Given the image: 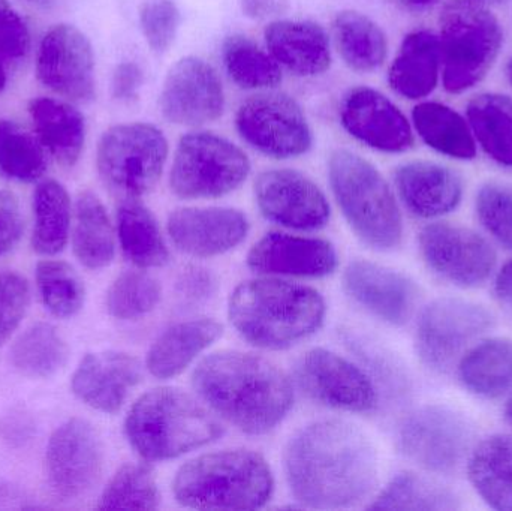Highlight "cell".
Segmentation results:
<instances>
[{"mask_svg": "<svg viewBox=\"0 0 512 511\" xmlns=\"http://www.w3.org/2000/svg\"><path fill=\"white\" fill-rule=\"evenodd\" d=\"M412 123L421 140L448 158L471 161L477 156V140L468 120L442 102L415 105Z\"/></svg>", "mask_w": 512, "mask_h": 511, "instance_id": "obj_31", "label": "cell"}, {"mask_svg": "<svg viewBox=\"0 0 512 511\" xmlns=\"http://www.w3.org/2000/svg\"><path fill=\"white\" fill-rule=\"evenodd\" d=\"M24 2L29 3V5L33 6H48L54 2V0H24Z\"/></svg>", "mask_w": 512, "mask_h": 511, "instance_id": "obj_56", "label": "cell"}, {"mask_svg": "<svg viewBox=\"0 0 512 511\" xmlns=\"http://www.w3.org/2000/svg\"><path fill=\"white\" fill-rule=\"evenodd\" d=\"M71 198L56 180H44L33 194L32 248L36 254L53 257L63 251L72 221Z\"/></svg>", "mask_w": 512, "mask_h": 511, "instance_id": "obj_36", "label": "cell"}, {"mask_svg": "<svg viewBox=\"0 0 512 511\" xmlns=\"http://www.w3.org/2000/svg\"><path fill=\"white\" fill-rule=\"evenodd\" d=\"M265 44L279 65L300 77H316L330 69V39L313 21L276 20L265 29Z\"/></svg>", "mask_w": 512, "mask_h": 511, "instance_id": "obj_25", "label": "cell"}, {"mask_svg": "<svg viewBox=\"0 0 512 511\" xmlns=\"http://www.w3.org/2000/svg\"><path fill=\"white\" fill-rule=\"evenodd\" d=\"M391 5L397 6L406 12H423L435 6L441 0H388Z\"/></svg>", "mask_w": 512, "mask_h": 511, "instance_id": "obj_55", "label": "cell"}, {"mask_svg": "<svg viewBox=\"0 0 512 511\" xmlns=\"http://www.w3.org/2000/svg\"><path fill=\"white\" fill-rule=\"evenodd\" d=\"M29 498L17 486L0 483V509H35Z\"/></svg>", "mask_w": 512, "mask_h": 511, "instance_id": "obj_53", "label": "cell"}, {"mask_svg": "<svg viewBox=\"0 0 512 511\" xmlns=\"http://www.w3.org/2000/svg\"><path fill=\"white\" fill-rule=\"evenodd\" d=\"M493 324L492 312L480 303L462 297L433 300L418 318V357L432 371L448 372Z\"/></svg>", "mask_w": 512, "mask_h": 511, "instance_id": "obj_10", "label": "cell"}, {"mask_svg": "<svg viewBox=\"0 0 512 511\" xmlns=\"http://www.w3.org/2000/svg\"><path fill=\"white\" fill-rule=\"evenodd\" d=\"M36 77L47 89L68 101H93L95 54L89 38L71 24L51 27L39 44Z\"/></svg>", "mask_w": 512, "mask_h": 511, "instance_id": "obj_15", "label": "cell"}, {"mask_svg": "<svg viewBox=\"0 0 512 511\" xmlns=\"http://www.w3.org/2000/svg\"><path fill=\"white\" fill-rule=\"evenodd\" d=\"M224 327L212 318L183 321L165 330L147 353V369L159 380L182 374L222 336Z\"/></svg>", "mask_w": 512, "mask_h": 511, "instance_id": "obj_27", "label": "cell"}, {"mask_svg": "<svg viewBox=\"0 0 512 511\" xmlns=\"http://www.w3.org/2000/svg\"><path fill=\"white\" fill-rule=\"evenodd\" d=\"M24 219L15 195L0 191V255L11 251L23 236Z\"/></svg>", "mask_w": 512, "mask_h": 511, "instance_id": "obj_49", "label": "cell"}, {"mask_svg": "<svg viewBox=\"0 0 512 511\" xmlns=\"http://www.w3.org/2000/svg\"><path fill=\"white\" fill-rule=\"evenodd\" d=\"M69 359V347L56 327L36 323L18 336L11 348L15 371L32 380H47L59 374Z\"/></svg>", "mask_w": 512, "mask_h": 511, "instance_id": "obj_37", "label": "cell"}, {"mask_svg": "<svg viewBox=\"0 0 512 511\" xmlns=\"http://www.w3.org/2000/svg\"><path fill=\"white\" fill-rule=\"evenodd\" d=\"M240 8L252 20L282 17L289 11V0H239Z\"/></svg>", "mask_w": 512, "mask_h": 511, "instance_id": "obj_52", "label": "cell"}, {"mask_svg": "<svg viewBox=\"0 0 512 511\" xmlns=\"http://www.w3.org/2000/svg\"><path fill=\"white\" fill-rule=\"evenodd\" d=\"M144 74L140 65L123 62L114 69L111 80V93L117 101L132 102L138 98V90L143 86Z\"/></svg>", "mask_w": 512, "mask_h": 511, "instance_id": "obj_50", "label": "cell"}, {"mask_svg": "<svg viewBox=\"0 0 512 511\" xmlns=\"http://www.w3.org/2000/svg\"><path fill=\"white\" fill-rule=\"evenodd\" d=\"M104 471L101 435L84 419H69L51 434L45 453V476L56 497L65 501L86 497Z\"/></svg>", "mask_w": 512, "mask_h": 511, "instance_id": "obj_13", "label": "cell"}, {"mask_svg": "<svg viewBox=\"0 0 512 511\" xmlns=\"http://www.w3.org/2000/svg\"><path fill=\"white\" fill-rule=\"evenodd\" d=\"M30 35L23 18L12 9L8 0H0V54L20 59L29 50Z\"/></svg>", "mask_w": 512, "mask_h": 511, "instance_id": "obj_47", "label": "cell"}, {"mask_svg": "<svg viewBox=\"0 0 512 511\" xmlns=\"http://www.w3.org/2000/svg\"><path fill=\"white\" fill-rule=\"evenodd\" d=\"M6 86V74L5 69H3L2 63H0V92L5 89Z\"/></svg>", "mask_w": 512, "mask_h": 511, "instance_id": "obj_57", "label": "cell"}, {"mask_svg": "<svg viewBox=\"0 0 512 511\" xmlns=\"http://www.w3.org/2000/svg\"><path fill=\"white\" fill-rule=\"evenodd\" d=\"M161 494L149 465L126 464L114 474L99 498L101 510H158Z\"/></svg>", "mask_w": 512, "mask_h": 511, "instance_id": "obj_41", "label": "cell"}, {"mask_svg": "<svg viewBox=\"0 0 512 511\" xmlns=\"http://www.w3.org/2000/svg\"><path fill=\"white\" fill-rule=\"evenodd\" d=\"M179 6L174 0H143L140 24L147 44L156 53H165L173 45L180 27Z\"/></svg>", "mask_w": 512, "mask_h": 511, "instance_id": "obj_45", "label": "cell"}, {"mask_svg": "<svg viewBox=\"0 0 512 511\" xmlns=\"http://www.w3.org/2000/svg\"><path fill=\"white\" fill-rule=\"evenodd\" d=\"M283 467L292 497L309 509H351L378 485L375 446L346 420L304 426L286 444Z\"/></svg>", "mask_w": 512, "mask_h": 511, "instance_id": "obj_1", "label": "cell"}, {"mask_svg": "<svg viewBox=\"0 0 512 511\" xmlns=\"http://www.w3.org/2000/svg\"><path fill=\"white\" fill-rule=\"evenodd\" d=\"M47 170L38 137L12 120L0 119V173L17 182H36Z\"/></svg>", "mask_w": 512, "mask_h": 511, "instance_id": "obj_40", "label": "cell"}, {"mask_svg": "<svg viewBox=\"0 0 512 511\" xmlns=\"http://www.w3.org/2000/svg\"><path fill=\"white\" fill-rule=\"evenodd\" d=\"M343 287L358 305L391 326L409 323L420 302V288L409 276L367 260L348 264Z\"/></svg>", "mask_w": 512, "mask_h": 511, "instance_id": "obj_20", "label": "cell"}, {"mask_svg": "<svg viewBox=\"0 0 512 511\" xmlns=\"http://www.w3.org/2000/svg\"><path fill=\"white\" fill-rule=\"evenodd\" d=\"M192 387L213 413L249 435L273 431L294 404L288 375L245 351L222 350L201 360Z\"/></svg>", "mask_w": 512, "mask_h": 511, "instance_id": "obj_2", "label": "cell"}, {"mask_svg": "<svg viewBox=\"0 0 512 511\" xmlns=\"http://www.w3.org/2000/svg\"><path fill=\"white\" fill-rule=\"evenodd\" d=\"M369 509L454 511L462 509V504L454 492L435 480L414 473H402L388 483Z\"/></svg>", "mask_w": 512, "mask_h": 511, "instance_id": "obj_38", "label": "cell"}, {"mask_svg": "<svg viewBox=\"0 0 512 511\" xmlns=\"http://www.w3.org/2000/svg\"><path fill=\"white\" fill-rule=\"evenodd\" d=\"M162 116L174 125L203 126L224 114L225 92L218 71L200 57L174 63L162 87Z\"/></svg>", "mask_w": 512, "mask_h": 511, "instance_id": "obj_17", "label": "cell"}, {"mask_svg": "<svg viewBox=\"0 0 512 511\" xmlns=\"http://www.w3.org/2000/svg\"><path fill=\"white\" fill-rule=\"evenodd\" d=\"M441 71L439 36L430 30H415L403 39L388 71V83L397 95L418 101L436 89Z\"/></svg>", "mask_w": 512, "mask_h": 511, "instance_id": "obj_26", "label": "cell"}, {"mask_svg": "<svg viewBox=\"0 0 512 511\" xmlns=\"http://www.w3.org/2000/svg\"><path fill=\"white\" fill-rule=\"evenodd\" d=\"M71 237L75 257L87 269H104L114 260L113 225L104 204L93 192L78 195Z\"/></svg>", "mask_w": 512, "mask_h": 511, "instance_id": "obj_32", "label": "cell"}, {"mask_svg": "<svg viewBox=\"0 0 512 511\" xmlns=\"http://www.w3.org/2000/svg\"><path fill=\"white\" fill-rule=\"evenodd\" d=\"M295 378L309 398L336 410L369 413L378 404L369 375L325 348L307 351L295 366Z\"/></svg>", "mask_w": 512, "mask_h": 511, "instance_id": "obj_16", "label": "cell"}, {"mask_svg": "<svg viewBox=\"0 0 512 511\" xmlns=\"http://www.w3.org/2000/svg\"><path fill=\"white\" fill-rule=\"evenodd\" d=\"M162 287L149 273L129 270L114 279L107 293V309L116 320L134 321L155 311Z\"/></svg>", "mask_w": 512, "mask_h": 511, "instance_id": "obj_43", "label": "cell"}, {"mask_svg": "<svg viewBox=\"0 0 512 511\" xmlns=\"http://www.w3.org/2000/svg\"><path fill=\"white\" fill-rule=\"evenodd\" d=\"M339 257L328 240L268 233L248 254L249 269L261 275L324 278L337 269Z\"/></svg>", "mask_w": 512, "mask_h": 511, "instance_id": "obj_22", "label": "cell"}, {"mask_svg": "<svg viewBox=\"0 0 512 511\" xmlns=\"http://www.w3.org/2000/svg\"><path fill=\"white\" fill-rule=\"evenodd\" d=\"M36 287L45 308L57 318H71L83 309L86 288L65 261L44 260L36 266Z\"/></svg>", "mask_w": 512, "mask_h": 511, "instance_id": "obj_42", "label": "cell"}, {"mask_svg": "<svg viewBox=\"0 0 512 511\" xmlns=\"http://www.w3.org/2000/svg\"><path fill=\"white\" fill-rule=\"evenodd\" d=\"M463 386L481 398L498 399L512 392V341L490 338L477 342L459 360Z\"/></svg>", "mask_w": 512, "mask_h": 511, "instance_id": "obj_30", "label": "cell"}, {"mask_svg": "<svg viewBox=\"0 0 512 511\" xmlns=\"http://www.w3.org/2000/svg\"><path fill=\"white\" fill-rule=\"evenodd\" d=\"M216 279L209 270L201 267H189L183 270L179 281V291L185 299L206 300L215 293Z\"/></svg>", "mask_w": 512, "mask_h": 511, "instance_id": "obj_51", "label": "cell"}, {"mask_svg": "<svg viewBox=\"0 0 512 511\" xmlns=\"http://www.w3.org/2000/svg\"><path fill=\"white\" fill-rule=\"evenodd\" d=\"M333 36L340 57L354 71H375L387 59V35L361 12H339L333 20Z\"/></svg>", "mask_w": 512, "mask_h": 511, "instance_id": "obj_35", "label": "cell"}, {"mask_svg": "<svg viewBox=\"0 0 512 511\" xmlns=\"http://www.w3.org/2000/svg\"><path fill=\"white\" fill-rule=\"evenodd\" d=\"M507 77L508 80H510V83L512 84V56L510 57V60H508L507 63Z\"/></svg>", "mask_w": 512, "mask_h": 511, "instance_id": "obj_60", "label": "cell"}, {"mask_svg": "<svg viewBox=\"0 0 512 511\" xmlns=\"http://www.w3.org/2000/svg\"><path fill=\"white\" fill-rule=\"evenodd\" d=\"M475 210L487 233L512 251V183L489 182L481 186Z\"/></svg>", "mask_w": 512, "mask_h": 511, "instance_id": "obj_44", "label": "cell"}, {"mask_svg": "<svg viewBox=\"0 0 512 511\" xmlns=\"http://www.w3.org/2000/svg\"><path fill=\"white\" fill-rule=\"evenodd\" d=\"M32 414L24 408H12L0 417V441L9 449H23L35 437Z\"/></svg>", "mask_w": 512, "mask_h": 511, "instance_id": "obj_48", "label": "cell"}, {"mask_svg": "<svg viewBox=\"0 0 512 511\" xmlns=\"http://www.w3.org/2000/svg\"><path fill=\"white\" fill-rule=\"evenodd\" d=\"M325 312L318 291L276 278L242 282L228 300L234 329L262 350H285L309 338L321 329Z\"/></svg>", "mask_w": 512, "mask_h": 511, "instance_id": "obj_3", "label": "cell"}, {"mask_svg": "<svg viewBox=\"0 0 512 511\" xmlns=\"http://www.w3.org/2000/svg\"><path fill=\"white\" fill-rule=\"evenodd\" d=\"M331 191L352 231L376 251H393L403 239L396 195L378 168L357 153L340 149L328 159Z\"/></svg>", "mask_w": 512, "mask_h": 511, "instance_id": "obj_6", "label": "cell"}, {"mask_svg": "<svg viewBox=\"0 0 512 511\" xmlns=\"http://www.w3.org/2000/svg\"><path fill=\"white\" fill-rule=\"evenodd\" d=\"M231 80L245 90L273 89L282 81L279 63L245 35H231L222 47Z\"/></svg>", "mask_w": 512, "mask_h": 511, "instance_id": "obj_39", "label": "cell"}, {"mask_svg": "<svg viewBox=\"0 0 512 511\" xmlns=\"http://www.w3.org/2000/svg\"><path fill=\"white\" fill-rule=\"evenodd\" d=\"M168 234L183 254L212 258L237 248L248 236V218L230 207H183L168 218Z\"/></svg>", "mask_w": 512, "mask_h": 511, "instance_id": "obj_21", "label": "cell"}, {"mask_svg": "<svg viewBox=\"0 0 512 511\" xmlns=\"http://www.w3.org/2000/svg\"><path fill=\"white\" fill-rule=\"evenodd\" d=\"M394 185L406 209L423 219L448 215L463 198L462 177L438 162L411 161L400 165L394 173Z\"/></svg>", "mask_w": 512, "mask_h": 511, "instance_id": "obj_24", "label": "cell"}, {"mask_svg": "<svg viewBox=\"0 0 512 511\" xmlns=\"http://www.w3.org/2000/svg\"><path fill=\"white\" fill-rule=\"evenodd\" d=\"M505 417H507L508 422L512 425V401L505 408Z\"/></svg>", "mask_w": 512, "mask_h": 511, "instance_id": "obj_59", "label": "cell"}, {"mask_svg": "<svg viewBox=\"0 0 512 511\" xmlns=\"http://www.w3.org/2000/svg\"><path fill=\"white\" fill-rule=\"evenodd\" d=\"M472 426L459 411L445 405H426L403 419L397 432L400 453L429 473H456L472 444Z\"/></svg>", "mask_w": 512, "mask_h": 511, "instance_id": "obj_11", "label": "cell"}, {"mask_svg": "<svg viewBox=\"0 0 512 511\" xmlns=\"http://www.w3.org/2000/svg\"><path fill=\"white\" fill-rule=\"evenodd\" d=\"M274 489L264 456L248 449L206 453L186 462L173 482L180 506L195 510H256Z\"/></svg>", "mask_w": 512, "mask_h": 511, "instance_id": "obj_5", "label": "cell"}, {"mask_svg": "<svg viewBox=\"0 0 512 511\" xmlns=\"http://www.w3.org/2000/svg\"><path fill=\"white\" fill-rule=\"evenodd\" d=\"M421 257L444 281L462 288L484 284L495 270L498 255L489 240L462 225L436 222L418 236Z\"/></svg>", "mask_w": 512, "mask_h": 511, "instance_id": "obj_14", "label": "cell"}, {"mask_svg": "<svg viewBox=\"0 0 512 511\" xmlns=\"http://www.w3.org/2000/svg\"><path fill=\"white\" fill-rule=\"evenodd\" d=\"M469 482L487 506L512 511V435L481 441L468 459Z\"/></svg>", "mask_w": 512, "mask_h": 511, "instance_id": "obj_29", "label": "cell"}, {"mask_svg": "<svg viewBox=\"0 0 512 511\" xmlns=\"http://www.w3.org/2000/svg\"><path fill=\"white\" fill-rule=\"evenodd\" d=\"M167 137L150 123L111 126L98 144L96 165L102 182L120 200H138L149 194L167 164Z\"/></svg>", "mask_w": 512, "mask_h": 511, "instance_id": "obj_8", "label": "cell"}, {"mask_svg": "<svg viewBox=\"0 0 512 511\" xmlns=\"http://www.w3.org/2000/svg\"><path fill=\"white\" fill-rule=\"evenodd\" d=\"M251 173L248 155L215 132L180 138L170 173L171 191L183 200H210L239 189Z\"/></svg>", "mask_w": 512, "mask_h": 511, "instance_id": "obj_9", "label": "cell"}, {"mask_svg": "<svg viewBox=\"0 0 512 511\" xmlns=\"http://www.w3.org/2000/svg\"><path fill=\"white\" fill-rule=\"evenodd\" d=\"M141 380L143 369L134 356L120 351H102L84 356L72 375L71 387L87 407L117 414Z\"/></svg>", "mask_w": 512, "mask_h": 511, "instance_id": "obj_23", "label": "cell"}, {"mask_svg": "<svg viewBox=\"0 0 512 511\" xmlns=\"http://www.w3.org/2000/svg\"><path fill=\"white\" fill-rule=\"evenodd\" d=\"M442 84L451 95L484 80L504 47V27L483 3L450 0L439 15Z\"/></svg>", "mask_w": 512, "mask_h": 511, "instance_id": "obj_7", "label": "cell"}, {"mask_svg": "<svg viewBox=\"0 0 512 511\" xmlns=\"http://www.w3.org/2000/svg\"><path fill=\"white\" fill-rule=\"evenodd\" d=\"M117 234L126 260L140 269L162 267L170 260L158 219L138 200H125L120 204Z\"/></svg>", "mask_w": 512, "mask_h": 511, "instance_id": "obj_33", "label": "cell"}, {"mask_svg": "<svg viewBox=\"0 0 512 511\" xmlns=\"http://www.w3.org/2000/svg\"><path fill=\"white\" fill-rule=\"evenodd\" d=\"M259 210L271 222L291 230L310 231L327 225L330 204L318 185L291 168L259 174L254 186Z\"/></svg>", "mask_w": 512, "mask_h": 511, "instance_id": "obj_18", "label": "cell"}, {"mask_svg": "<svg viewBox=\"0 0 512 511\" xmlns=\"http://www.w3.org/2000/svg\"><path fill=\"white\" fill-rule=\"evenodd\" d=\"M125 434L140 458L161 462L213 443L224 434V426L207 405L183 390L158 387L132 405Z\"/></svg>", "mask_w": 512, "mask_h": 511, "instance_id": "obj_4", "label": "cell"}, {"mask_svg": "<svg viewBox=\"0 0 512 511\" xmlns=\"http://www.w3.org/2000/svg\"><path fill=\"white\" fill-rule=\"evenodd\" d=\"M29 284L11 270H0V347L18 329L29 306Z\"/></svg>", "mask_w": 512, "mask_h": 511, "instance_id": "obj_46", "label": "cell"}, {"mask_svg": "<svg viewBox=\"0 0 512 511\" xmlns=\"http://www.w3.org/2000/svg\"><path fill=\"white\" fill-rule=\"evenodd\" d=\"M236 128L249 146L274 159L297 158L313 143L306 114L282 92L249 96L237 110Z\"/></svg>", "mask_w": 512, "mask_h": 511, "instance_id": "obj_12", "label": "cell"}, {"mask_svg": "<svg viewBox=\"0 0 512 511\" xmlns=\"http://www.w3.org/2000/svg\"><path fill=\"white\" fill-rule=\"evenodd\" d=\"M29 114L44 149L62 167H74L86 143L83 114L68 102L45 96L30 101Z\"/></svg>", "mask_w": 512, "mask_h": 511, "instance_id": "obj_28", "label": "cell"}, {"mask_svg": "<svg viewBox=\"0 0 512 511\" xmlns=\"http://www.w3.org/2000/svg\"><path fill=\"white\" fill-rule=\"evenodd\" d=\"M496 296L505 305L512 306V260L508 261L496 276L495 282Z\"/></svg>", "mask_w": 512, "mask_h": 511, "instance_id": "obj_54", "label": "cell"}, {"mask_svg": "<svg viewBox=\"0 0 512 511\" xmlns=\"http://www.w3.org/2000/svg\"><path fill=\"white\" fill-rule=\"evenodd\" d=\"M466 117L484 153L512 168V96L480 93L468 102Z\"/></svg>", "mask_w": 512, "mask_h": 511, "instance_id": "obj_34", "label": "cell"}, {"mask_svg": "<svg viewBox=\"0 0 512 511\" xmlns=\"http://www.w3.org/2000/svg\"><path fill=\"white\" fill-rule=\"evenodd\" d=\"M474 2L483 3V5H496V3H504L507 0H474Z\"/></svg>", "mask_w": 512, "mask_h": 511, "instance_id": "obj_58", "label": "cell"}, {"mask_svg": "<svg viewBox=\"0 0 512 511\" xmlns=\"http://www.w3.org/2000/svg\"><path fill=\"white\" fill-rule=\"evenodd\" d=\"M340 122L349 135L385 153H402L414 146L411 123L384 93L372 87L349 90L340 104Z\"/></svg>", "mask_w": 512, "mask_h": 511, "instance_id": "obj_19", "label": "cell"}]
</instances>
